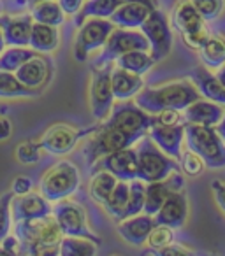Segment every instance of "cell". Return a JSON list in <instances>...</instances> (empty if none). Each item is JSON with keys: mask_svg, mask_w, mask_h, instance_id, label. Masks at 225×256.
Here are the masks:
<instances>
[{"mask_svg": "<svg viewBox=\"0 0 225 256\" xmlns=\"http://www.w3.org/2000/svg\"><path fill=\"white\" fill-rule=\"evenodd\" d=\"M15 234L20 242V254L30 256H55L60 251V240L64 237L53 214L36 220H25L15 223Z\"/></svg>", "mask_w": 225, "mask_h": 256, "instance_id": "1", "label": "cell"}, {"mask_svg": "<svg viewBox=\"0 0 225 256\" xmlns=\"http://www.w3.org/2000/svg\"><path fill=\"white\" fill-rule=\"evenodd\" d=\"M200 98L199 90L192 81H174L167 84L155 86V88H144L136 95V104L150 114H157L164 109H178L183 110L192 102Z\"/></svg>", "mask_w": 225, "mask_h": 256, "instance_id": "2", "label": "cell"}, {"mask_svg": "<svg viewBox=\"0 0 225 256\" xmlns=\"http://www.w3.org/2000/svg\"><path fill=\"white\" fill-rule=\"evenodd\" d=\"M185 140L188 150L199 154L207 168L225 167V140L214 126L185 123Z\"/></svg>", "mask_w": 225, "mask_h": 256, "instance_id": "3", "label": "cell"}, {"mask_svg": "<svg viewBox=\"0 0 225 256\" xmlns=\"http://www.w3.org/2000/svg\"><path fill=\"white\" fill-rule=\"evenodd\" d=\"M137 179L144 182L162 181L169 174L179 170V164L174 158L167 156L150 136H144L137 140Z\"/></svg>", "mask_w": 225, "mask_h": 256, "instance_id": "4", "label": "cell"}, {"mask_svg": "<svg viewBox=\"0 0 225 256\" xmlns=\"http://www.w3.org/2000/svg\"><path fill=\"white\" fill-rule=\"evenodd\" d=\"M106 121L113 126L120 128L122 132H125L137 142L141 137L146 136L150 126L155 123V114L146 112L136 102L120 100V104H113V109L106 118Z\"/></svg>", "mask_w": 225, "mask_h": 256, "instance_id": "5", "label": "cell"}, {"mask_svg": "<svg viewBox=\"0 0 225 256\" xmlns=\"http://www.w3.org/2000/svg\"><path fill=\"white\" fill-rule=\"evenodd\" d=\"M79 188V170L71 162H58L50 167L41 179V195L50 202L72 196Z\"/></svg>", "mask_w": 225, "mask_h": 256, "instance_id": "6", "label": "cell"}, {"mask_svg": "<svg viewBox=\"0 0 225 256\" xmlns=\"http://www.w3.org/2000/svg\"><path fill=\"white\" fill-rule=\"evenodd\" d=\"M134 144H136V140L130 136H127L125 132H122L120 128L113 126L107 121L106 123H97L95 132L92 134L88 142L83 148V156H85L86 164L92 167L95 160H99L104 154L115 153V151L134 146Z\"/></svg>", "mask_w": 225, "mask_h": 256, "instance_id": "7", "label": "cell"}, {"mask_svg": "<svg viewBox=\"0 0 225 256\" xmlns=\"http://www.w3.org/2000/svg\"><path fill=\"white\" fill-rule=\"evenodd\" d=\"M129 51H150V42L143 32L136 28H120L115 26L109 34L106 44L102 46V53L92 62V67L113 64L118 56L129 53Z\"/></svg>", "mask_w": 225, "mask_h": 256, "instance_id": "8", "label": "cell"}, {"mask_svg": "<svg viewBox=\"0 0 225 256\" xmlns=\"http://www.w3.org/2000/svg\"><path fill=\"white\" fill-rule=\"evenodd\" d=\"M111 70L113 64L100 65V67H92V78H90L88 88V102L92 116L97 121H104L109 116L113 104H115V95H113V86H111Z\"/></svg>", "mask_w": 225, "mask_h": 256, "instance_id": "9", "label": "cell"}, {"mask_svg": "<svg viewBox=\"0 0 225 256\" xmlns=\"http://www.w3.org/2000/svg\"><path fill=\"white\" fill-rule=\"evenodd\" d=\"M57 220L58 226H60L64 235H74V237H86L90 240L97 242L100 246V238L90 230L88 221H86V214L79 204L72 202V200H58L53 206V212H51Z\"/></svg>", "mask_w": 225, "mask_h": 256, "instance_id": "10", "label": "cell"}, {"mask_svg": "<svg viewBox=\"0 0 225 256\" xmlns=\"http://www.w3.org/2000/svg\"><path fill=\"white\" fill-rule=\"evenodd\" d=\"M141 32L150 42V54L153 56L155 64L169 56L172 50V30L160 9L150 12L146 22L141 25Z\"/></svg>", "mask_w": 225, "mask_h": 256, "instance_id": "11", "label": "cell"}, {"mask_svg": "<svg viewBox=\"0 0 225 256\" xmlns=\"http://www.w3.org/2000/svg\"><path fill=\"white\" fill-rule=\"evenodd\" d=\"M115 25L107 18H88L76 36L74 42V58L78 62H85L90 51L100 50L106 44L109 34L113 32Z\"/></svg>", "mask_w": 225, "mask_h": 256, "instance_id": "12", "label": "cell"}, {"mask_svg": "<svg viewBox=\"0 0 225 256\" xmlns=\"http://www.w3.org/2000/svg\"><path fill=\"white\" fill-rule=\"evenodd\" d=\"M95 128L97 126L86 128V130H78L76 126H71V124L65 123L51 124L39 139V144L48 153L55 154V156H64V154L71 153L74 150L81 137L92 136L95 132Z\"/></svg>", "mask_w": 225, "mask_h": 256, "instance_id": "13", "label": "cell"}, {"mask_svg": "<svg viewBox=\"0 0 225 256\" xmlns=\"http://www.w3.org/2000/svg\"><path fill=\"white\" fill-rule=\"evenodd\" d=\"M90 168L92 172L107 170L122 181H132V179H137V151L136 148L129 146L115 153L104 154L99 160H95V164Z\"/></svg>", "mask_w": 225, "mask_h": 256, "instance_id": "14", "label": "cell"}, {"mask_svg": "<svg viewBox=\"0 0 225 256\" xmlns=\"http://www.w3.org/2000/svg\"><path fill=\"white\" fill-rule=\"evenodd\" d=\"M185 190V179L178 170L169 174L162 181H153L146 182V195H144V209L143 212L155 216L158 212V209L162 207V204L167 200V196L174 192Z\"/></svg>", "mask_w": 225, "mask_h": 256, "instance_id": "15", "label": "cell"}, {"mask_svg": "<svg viewBox=\"0 0 225 256\" xmlns=\"http://www.w3.org/2000/svg\"><path fill=\"white\" fill-rule=\"evenodd\" d=\"M51 212H53V206L41 193L29 192L25 195H15L11 200V216L15 223L50 216Z\"/></svg>", "mask_w": 225, "mask_h": 256, "instance_id": "16", "label": "cell"}, {"mask_svg": "<svg viewBox=\"0 0 225 256\" xmlns=\"http://www.w3.org/2000/svg\"><path fill=\"white\" fill-rule=\"evenodd\" d=\"M148 136L167 156L179 160L185 139V124H162L155 121L148 130Z\"/></svg>", "mask_w": 225, "mask_h": 256, "instance_id": "17", "label": "cell"}, {"mask_svg": "<svg viewBox=\"0 0 225 256\" xmlns=\"http://www.w3.org/2000/svg\"><path fill=\"white\" fill-rule=\"evenodd\" d=\"M153 218L155 223L158 224H167L174 230L181 228L186 223V218H188V198H186L185 190L171 193Z\"/></svg>", "mask_w": 225, "mask_h": 256, "instance_id": "18", "label": "cell"}, {"mask_svg": "<svg viewBox=\"0 0 225 256\" xmlns=\"http://www.w3.org/2000/svg\"><path fill=\"white\" fill-rule=\"evenodd\" d=\"M32 25L30 12L20 16L0 14V30L4 34L6 46H29Z\"/></svg>", "mask_w": 225, "mask_h": 256, "instance_id": "19", "label": "cell"}, {"mask_svg": "<svg viewBox=\"0 0 225 256\" xmlns=\"http://www.w3.org/2000/svg\"><path fill=\"white\" fill-rule=\"evenodd\" d=\"M153 226H155V218L146 212H141L136 214V216L127 218V220L118 221L116 230H118L120 237L125 242L141 248V246L146 244V238Z\"/></svg>", "mask_w": 225, "mask_h": 256, "instance_id": "20", "label": "cell"}, {"mask_svg": "<svg viewBox=\"0 0 225 256\" xmlns=\"http://www.w3.org/2000/svg\"><path fill=\"white\" fill-rule=\"evenodd\" d=\"M18 81L25 84L30 90H43L44 84L50 81L51 78V64L43 58L39 53L34 58L27 60L18 70L15 72Z\"/></svg>", "mask_w": 225, "mask_h": 256, "instance_id": "21", "label": "cell"}, {"mask_svg": "<svg viewBox=\"0 0 225 256\" xmlns=\"http://www.w3.org/2000/svg\"><path fill=\"white\" fill-rule=\"evenodd\" d=\"M171 26L178 30L181 37L202 28L204 20L199 11L193 8L192 0H178V4L172 8L171 12Z\"/></svg>", "mask_w": 225, "mask_h": 256, "instance_id": "22", "label": "cell"}, {"mask_svg": "<svg viewBox=\"0 0 225 256\" xmlns=\"http://www.w3.org/2000/svg\"><path fill=\"white\" fill-rule=\"evenodd\" d=\"M223 107L211 100H195L188 107L183 109V118L186 123L206 124V126H216L223 118Z\"/></svg>", "mask_w": 225, "mask_h": 256, "instance_id": "23", "label": "cell"}, {"mask_svg": "<svg viewBox=\"0 0 225 256\" xmlns=\"http://www.w3.org/2000/svg\"><path fill=\"white\" fill-rule=\"evenodd\" d=\"M151 9L137 2H122L116 11L109 16V22L120 28H141L146 18L150 16Z\"/></svg>", "mask_w": 225, "mask_h": 256, "instance_id": "24", "label": "cell"}, {"mask_svg": "<svg viewBox=\"0 0 225 256\" xmlns=\"http://www.w3.org/2000/svg\"><path fill=\"white\" fill-rule=\"evenodd\" d=\"M111 86H113L115 100H129L143 90L144 81L143 76L132 74V72L125 70V68L115 67L111 70Z\"/></svg>", "mask_w": 225, "mask_h": 256, "instance_id": "25", "label": "cell"}, {"mask_svg": "<svg viewBox=\"0 0 225 256\" xmlns=\"http://www.w3.org/2000/svg\"><path fill=\"white\" fill-rule=\"evenodd\" d=\"M192 82L195 84V88L199 90L200 96L225 106V88L216 76L211 74L207 68L204 67H195L192 70Z\"/></svg>", "mask_w": 225, "mask_h": 256, "instance_id": "26", "label": "cell"}, {"mask_svg": "<svg viewBox=\"0 0 225 256\" xmlns=\"http://www.w3.org/2000/svg\"><path fill=\"white\" fill-rule=\"evenodd\" d=\"M60 44V32L58 26L44 25V23H36L32 25L30 32V42L29 46L36 50L37 53H51Z\"/></svg>", "mask_w": 225, "mask_h": 256, "instance_id": "27", "label": "cell"}, {"mask_svg": "<svg viewBox=\"0 0 225 256\" xmlns=\"http://www.w3.org/2000/svg\"><path fill=\"white\" fill-rule=\"evenodd\" d=\"M120 4L122 0H85L83 8L74 16V25L79 28L88 18H109Z\"/></svg>", "mask_w": 225, "mask_h": 256, "instance_id": "28", "label": "cell"}, {"mask_svg": "<svg viewBox=\"0 0 225 256\" xmlns=\"http://www.w3.org/2000/svg\"><path fill=\"white\" fill-rule=\"evenodd\" d=\"M30 16L36 23H44L51 26H60L65 22V12L62 11L57 0H43V2L32 4Z\"/></svg>", "mask_w": 225, "mask_h": 256, "instance_id": "29", "label": "cell"}, {"mask_svg": "<svg viewBox=\"0 0 225 256\" xmlns=\"http://www.w3.org/2000/svg\"><path fill=\"white\" fill-rule=\"evenodd\" d=\"M129 193H130L129 181H122V179H118L115 190L109 193V196L106 198V202L102 204L104 210H106V212L113 218V221H116V223L122 220L123 212H125V209H127Z\"/></svg>", "mask_w": 225, "mask_h": 256, "instance_id": "30", "label": "cell"}, {"mask_svg": "<svg viewBox=\"0 0 225 256\" xmlns=\"http://www.w3.org/2000/svg\"><path fill=\"white\" fill-rule=\"evenodd\" d=\"M43 90H30L18 81L15 72L0 70V98H29L39 96Z\"/></svg>", "mask_w": 225, "mask_h": 256, "instance_id": "31", "label": "cell"}, {"mask_svg": "<svg viewBox=\"0 0 225 256\" xmlns=\"http://www.w3.org/2000/svg\"><path fill=\"white\" fill-rule=\"evenodd\" d=\"M116 182H118V178L113 176L111 172H107V170L92 172V179H90V184H88V193L93 198V202L102 206L107 196H109V193L115 190Z\"/></svg>", "mask_w": 225, "mask_h": 256, "instance_id": "32", "label": "cell"}, {"mask_svg": "<svg viewBox=\"0 0 225 256\" xmlns=\"http://www.w3.org/2000/svg\"><path fill=\"white\" fill-rule=\"evenodd\" d=\"M115 62H116V67L125 68V70L137 76H144L155 65L153 56L148 51H129V53L118 56Z\"/></svg>", "mask_w": 225, "mask_h": 256, "instance_id": "33", "label": "cell"}, {"mask_svg": "<svg viewBox=\"0 0 225 256\" xmlns=\"http://www.w3.org/2000/svg\"><path fill=\"white\" fill-rule=\"evenodd\" d=\"M199 56L206 67L220 68L225 64V39L220 36H209L199 48Z\"/></svg>", "mask_w": 225, "mask_h": 256, "instance_id": "34", "label": "cell"}, {"mask_svg": "<svg viewBox=\"0 0 225 256\" xmlns=\"http://www.w3.org/2000/svg\"><path fill=\"white\" fill-rule=\"evenodd\" d=\"M99 244L86 237H74V235H64L60 240V256H93L97 254Z\"/></svg>", "mask_w": 225, "mask_h": 256, "instance_id": "35", "label": "cell"}, {"mask_svg": "<svg viewBox=\"0 0 225 256\" xmlns=\"http://www.w3.org/2000/svg\"><path fill=\"white\" fill-rule=\"evenodd\" d=\"M37 54L36 50L30 46H9V50L2 51L0 54V70L16 72L27 60Z\"/></svg>", "mask_w": 225, "mask_h": 256, "instance_id": "36", "label": "cell"}, {"mask_svg": "<svg viewBox=\"0 0 225 256\" xmlns=\"http://www.w3.org/2000/svg\"><path fill=\"white\" fill-rule=\"evenodd\" d=\"M130 193H129V202H127V209L123 212L122 220H127L130 216L141 214L144 209V195H146V182L141 179H132L129 181ZM120 220V221H122Z\"/></svg>", "mask_w": 225, "mask_h": 256, "instance_id": "37", "label": "cell"}, {"mask_svg": "<svg viewBox=\"0 0 225 256\" xmlns=\"http://www.w3.org/2000/svg\"><path fill=\"white\" fill-rule=\"evenodd\" d=\"M172 242H174V228L167 226V224H158V223H155V226L151 228L150 235H148V238H146V244L150 246V249H153V251L167 248Z\"/></svg>", "mask_w": 225, "mask_h": 256, "instance_id": "38", "label": "cell"}, {"mask_svg": "<svg viewBox=\"0 0 225 256\" xmlns=\"http://www.w3.org/2000/svg\"><path fill=\"white\" fill-rule=\"evenodd\" d=\"M179 168L185 172L188 178H195V176H200L206 167L204 160L199 156L197 153H193L192 150L188 151H181V156H179Z\"/></svg>", "mask_w": 225, "mask_h": 256, "instance_id": "39", "label": "cell"}, {"mask_svg": "<svg viewBox=\"0 0 225 256\" xmlns=\"http://www.w3.org/2000/svg\"><path fill=\"white\" fill-rule=\"evenodd\" d=\"M15 196L13 192L0 195V242L4 240L11 232L13 216H11V200Z\"/></svg>", "mask_w": 225, "mask_h": 256, "instance_id": "40", "label": "cell"}, {"mask_svg": "<svg viewBox=\"0 0 225 256\" xmlns=\"http://www.w3.org/2000/svg\"><path fill=\"white\" fill-rule=\"evenodd\" d=\"M193 8L199 11V14L202 16L204 22H211L216 20L218 16L223 12L225 2L223 0H192Z\"/></svg>", "mask_w": 225, "mask_h": 256, "instance_id": "41", "label": "cell"}, {"mask_svg": "<svg viewBox=\"0 0 225 256\" xmlns=\"http://www.w3.org/2000/svg\"><path fill=\"white\" fill-rule=\"evenodd\" d=\"M41 144L32 142V140H25L16 148V160L23 165H32L41 160Z\"/></svg>", "mask_w": 225, "mask_h": 256, "instance_id": "42", "label": "cell"}, {"mask_svg": "<svg viewBox=\"0 0 225 256\" xmlns=\"http://www.w3.org/2000/svg\"><path fill=\"white\" fill-rule=\"evenodd\" d=\"M155 121L162 124H185V118H183L181 110L178 109H164L160 112L155 114Z\"/></svg>", "mask_w": 225, "mask_h": 256, "instance_id": "43", "label": "cell"}, {"mask_svg": "<svg viewBox=\"0 0 225 256\" xmlns=\"http://www.w3.org/2000/svg\"><path fill=\"white\" fill-rule=\"evenodd\" d=\"M207 37H209V32H207L206 26H202L200 30H195V32L183 36V40H185L186 46H190L192 50H199V48L207 40Z\"/></svg>", "mask_w": 225, "mask_h": 256, "instance_id": "44", "label": "cell"}, {"mask_svg": "<svg viewBox=\"0 0 225 256\" xmlns=\"http://www.w3.org/2000/svg\"><path fill=\"white\" fill-rule=\"evenodd\" d=\"M32 188H34L32 179L27 178V176H16V178L13 179L11 192L15 193V195H25V193L32 192Z\"/></svg>", "mask_w": 225, "mask_h": 256, "instance_id": "45", "label": "cell"}, {"mask_svg": "<svg viewBox=\"0 0 225 256\" xmlns=\"http://www.w3.org/2000/svg\"><path fill=\"white\" fill-rule=\"evenodd\" d=\"M150 252L151 254H158V256H186V254H192L190 249L174 244V242H172L171 246H167V248L158 249V251H150Z\"/></svg>", "mask_w": 225, "mask_h": 256, "instance_id": "46", "label": "cell"}, {"mask_svg": "<svg viewBox=\"0 0 225 256\" xmlns=\"http://www.w3.org/2000/svg\"><path fill=\"white\" fill-rule=\"evenodd\" d=\"M57 2L62 8V11L65 12V16H76L79 12V9L83 8L85 0H57Z\"/></svg>", "mask_w": 225, "mask_h": 256, "instance_id": "47", "label": "cell"}, {"mask_svg": "<svg viewBox=\"0 0 225 256\" xmlns=\"http://www.w3.org/2000/svg\"><path fill=\"white\" fill-rule=\"evenodd\" d=\"M211 190H213L214 200H216L218 206H220L221 210L225 212V182L213 181V182H211Z\"/></svg>", "mask_w": 225, "mask_h": 256, "instance_id": "48", "label": "cell"}, {"mask_svg": "<svg viewBox=\"0 0 225 256\" xmlns=\"http://www.w3.org/2000/svg\"><path fill=\"white\" fill-rule=\"evenodd\" d=\"M13 134V123L6 112H0V142L2 140H8Z\"/></svg>", "mask_w": 225, "mask_h": 256, "instance_id": "49", "label": "cell"}, {"mask_svg": "<svg viewBox=\"0 0 225 256\" xmlns=\"http://www.w3.org/2000/svg\"><path fill=\"white\" fill-rule=\"evenodd\" d=\"M122 2H137V4H143L146 8H150L151 11L158 9V0H122Z\"/></svg>", "mask_w": 225, "mask_h": 256, "instance_id": "50", "label": "cell"}, {"mask_svg": "<svg viewBox=\"0 0 225 256\" xmlns=\"http://www.w3.org/2000/svg\"><path fill=\"white\" fill-rule=\"evenodd\" d=\"M216 132L220 134V137L225 140V110H223V118H221L220 123L216 124Z\"/></svg>", "mask_w": 225, "mask_h": 256, "instance_id": "51", "label": "cell"}, {"mask_svg": "<svg viewBox=\"0 0 225 256\" xmlns=\"http://www.w3.org/2000/svg\"><path fill=\"white\" fill-rule=\"evenodd\" d=\"M216 78H218V81L223 84V88H225V64L220 67V70H218V74H216Z\"/></svg>", "mask_w": 225, "mask_h": 256, "instance_id": "52", "label": "cell"}, {"mask_svg": "<svg viewBox=\"0 0 225 256\" xmlns=\"http://www.w3.org/2000/svg\"><path fill=\"white\" fill-rule=\"evenodd\" d=\"M4 48H6L4 34H2V30H0V54H2V51H4Z\"/></svg>", "mask_w": 225, "mask_h": 256, "instance_id": "53", "label": "cell"}, {"mask_svg": "<svg viewBox=\"0 0 225 256\" xmlns=\"http://www.w3.org/2000/svg\"><path fill=\"white\" fill-rule=\"evenodd\" d=\"M27 2H29V8H30L32 4H37V2H43V0H27Z\"/></svg>", "mask_w": 225, "mask_h": 256, "instance_id": "54", "label": "cell"}, {"mask_svg": "<svg viewBox=\"0 0 225 256\" xmlns=\"http://www.w3.org/2000/svg\"><path fill=\"white\" fill-rule=\"evenodd\" d=\"M2 12H4V2L0 0V14H2Z\"/></svg>", "mask_w": 225, "mask_h": 256, "instance_id": "55", "label": "cell"}, {"mask_svg": "<svg viewBox=\"0 0 225 256\" xmlns=\"http://www.w3.org/2000/svg\"><path fill=\"white\" fill-rule=\"evenodd\" d=\"M6 109H8V107H4V106H0V112H6Z\"/></svg>", "mask_w": 225, "mask_h": 256, "instance_id": "56", "label": "cell"}]
</instances>
